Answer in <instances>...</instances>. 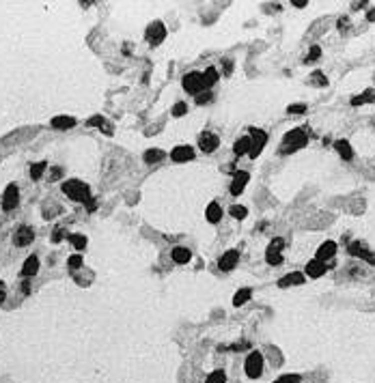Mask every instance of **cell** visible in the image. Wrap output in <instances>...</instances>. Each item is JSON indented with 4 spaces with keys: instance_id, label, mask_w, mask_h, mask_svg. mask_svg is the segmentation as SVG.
Here are the masks:
<instances>
[{
    "instance_id": "obj_1",
    "label": "cell",
    "mask_w": 375,
    "mask_h": 383,
    "mask_svg": "<svg viewBox=\"0 0 375 383\" xmlns=\"http://www.w3.org/2000/svg\"><path fill=\"white\" fill-rule=\"evenodd\" d=\"M63 192L67 194V198H71V200H76V202L91 200V188H88L84 181H80V179L65 181L63 183Z\"/></svg>"
},
{
    "instance_id": "obj_2",
    "label": "cell",
    "mask_w": 375,
    "mask_h": 383,
    "mask_svg": "<svg viewBox=\"0 0 375 383\" xmlns=\"http://www.w3.org/2000/svg\"><path fill=\"white\" fill-rule=\"evenodd\" d=\"M306 142H309V136H306L304 129H291L289 134H285V138H283V153H293V151H298V149H302Z\"/></svg>"
},
{
    "instance_id": "obj_3",
    "label": "cell",
    "mask_w": 375,
    "mask_h": 383,
    "mask_svg": "<svg viewBox=\"0 0 375 383\" xmlns=\"http://www.w3.org/2000/svg\"><path fill=\"white\" fill-rule=\"evenodd\" d=\"M263 355L259 353V351H252L248 358H246V362H244V371H246V375L250 379H259L263 375Z\"/></svg>"
},
{
    "instance_id": "obj_4",
    "label": "cell",
    "mask_w": 375,
    "mask_h": 383,
    "mask_svg": "<svg viewBox=\"0 0 375 383\" xmlns=\"http://www.w3.org/2000/svg\"><path fill=\"white\" fill-rule=\"evenodd\" d=\"M181 84H183V88L190 93V95H199V93H203L205 91V84H203V73L201 71H190V73H186L183 76V80H181Z\"/></svg>"
},
{
    "instance_id": "obj_5",
    "label": "cell",
    "mask_w": 375,
    "mask_h": 383,
    "mask_svg": "<svg viewBox=\"0 0 375 383\" xmlns=\"http://www.w3.org/2000/svg\"><path fill=\"white\" fill-rule=\"evenodd\" d=\"M250 140H252V149H250V157H257L259 153L263 151V147H265V142H268V134L263 132V129H257V127H250Z\"/></svg>"
},
{
    "instance_id": "obj_6",
    "label": "cell",
    "mask_w": 375,
    "mask_h": 383,
    "mask_svg": "<svg viewBox=\"0 0 375 383\" xmlns=\"http://www.w3.org/2000/svg\"><path fill=\"white\" fill-rule=\"evenodd\" d=\"M17 202H19V188L15 183H9V186L4 188V194H2V209L13 211L17 207Z\"/></svg>"
},
{
    "instance_id": "obj_7",
    "label": "cell",
    "mask_w": 375,
    "mask_h": 383,
    "mask_svg": "<svg viewBox=\"0 0 375 383\" xmlns=\"http://www.w3.org/2000/svg\"><path fill=\"white\" fill-rule=\"evenodd\" d=\"M347 250H350L352 256H358V258H363V261H367L369 265H375V252H371L369 248H367V243H363V241H352Z\"/></svg>"
},
{
    "instance_id": "obj_8",
    "label": "cell",
    "mask_w": 375,
    "mask_h": 383,
    "mask_svg": "<svg viewBox=\"0 0 375 383\" xmlns=\"http://www.w3.org/2000/svg\"><path fill=\"white\" fill-rule=\"evenodd\" d=\"M145 39H147L151 45L162 43V41L166 39V28H164V24H162V22L149 24V26H147V32H145Z\"/></svg>"
},
{
    "instance_id": "obj_9",
    "label": "cell",
    "mask_w": 375,
    "mask_h": 383,
    "mask_svg": "<svg viewBox=\"0 0 375 383\" xmlns=\"http://www.w3.org/2000/svg\"><path fill=\"white\" fill-rule=\"evenodd\" d=\"M248 181H250V175L246 173V170H237V173L233 175V181H231V186H229V192L233 196H240L244 188L248 186Z\"/></svg>"
},
{
    "instance_id": "obj_10",
    "label": "cell",
    "mask_w": 375,
    "mask_h": 383,
    "mask_svg": "<svg viewBox=\"0 0 375 383\" xmlns=\"http://www.w3.org/2000/svg\"><path fill=\"white\" fill-rule=\"evenodd\" d=\"M199 147H201L203 153H214L216 149L220 147V138H218L216 134H211V132H203L199 136Z\"/></svg>"
},
{
    "instance_id": "obj_11",
    "label": "cell",
    "mask_w": 375,
    "mask_h": 383,
    "mask_svg": "<svg viewBox=\"0 0 375 383\" xmlns=\"http://www.w3.org/2000/svg\"><path fill=\"white\" fill-rule=\"evenodd\" d=\"M32 239H35V230L30 226H19L15 230V235H13V243H15L17 248H26V245L32 243Z\"/></svg>"
},
{
    "instance_id": "obj_12",
    "label": "cell",
    "mask_w": 375,
    "mask_h": 383,
    "mask_svg": "<svg viewBox=\"0 0 375 383\" xmlns=\"http://www.w3.org/2000/svg\"><path fill=\"white\" fill-rule=\"evenodd\" d=\"M170 160L177 162V164H183V162H190L194 160V149L188 147V145H179L170 151Z\"/></svg>"
},
{
    "instance_id": "obj_13",
    "label": "cell",
    "mask_w": 375,
    "mask_h": 383,
    "mask_svg": "<svg viewBox=\"0 0 375 383\" xmlns=\"http://www.w3.org/2000/svg\"><path fill=\"white\" fill-rule=\"evenodd\" d=\"M237 263H240V252L237 250H227L220 256V261H218V267H220L222 271H231Z\"/></svg>"
},
{
    "instance_id": "obj_14",
    "label": "cell",
    "mask_w": 375,
    "mask_h": 383,
    "mask_svg": "<svg viewBox=\"0 0 375 383\" xmlns=\"http://www.w3.org/2000/svg\"><path fill=\"white\" fill-rule=\"evenodd\" d=\"M326 271H328V265L322 263V261H317V258H313V261L306 263V273H304V276L317 280V278H322Z\"/></svg>"
},
{
    "instance_id": "obj_15",
    "label": "cell",
    "mask_w": 375,
    "mask_h": 383,
    "mask_svg": "<svg viewBox=\"0 0 375 383\" xmlns=\"http://www.w3.org/2000/svg\"><path fill=\"white\" fill-rule=\"evenodd\" d=\"M334 254H337V243H334V241H324L322 245H319L315 258H317V261H322V263H326V261H332Z\"/></svg>"
},
{
    "instance_id": "obj_16",
    "label": "cell",
    "mask_w": 375,
    "mask_h": 383,
    "mask_svg": "<svg viewBox=\"0 0 375 383\" xmlns=\"http://www.w3.org/2000/svg\"><path fill=\"white\" fill-rule=\"evenodd\" d=\"M306 282V276L304 273H300V271H293V273H287V276H283L281 280H278V286H298V284H304Z\"/></svg>"
},
{
    "instance_id": "obj_17",
    "label": "cell",
    "mask_w": 375,
    "mask_h": 383,
    "mask_svg": "<svg viewBox=\"0 0 375 383\" xmlns=\"http://www.w3.org/2000/svg\"><path fill=\"white\" fill-rule=\"evenodd\" d=\"M170 256H173V261L177 265H186V263H190V258H192V252L188 248H183V245H177V248H173V252H170Z\"/></svg>"
},
{
    "instance_id": "obj_18",
    "label": "cell",
    "mask_w": 375,
    "mask_h": 383,
    "mask_svg": "<svg viewBox=\"0 0 375 383\" xmlns=\"http://www.w3.org/2000/svg\"><path fill=\"white\" fill-rule=\"evenodd\" d=\"M250 149H252V140H250V136H242V138H237L235 140V145H233V153L240 157V155H246L250 153Z\"/></svg>"
},
{
    "instance_id": "obj_19",
    "label": "cell",
    "mask_w": 375,
    "mask_h": 383,
    "mask_svg": "<svg viewBox=\"0 0 375 383\" xmlns=\"http://www.w3.org/2000/svg\"><path fill=\"white\" fill-rule=\"evenodd\" d=\"M205 217H207V222L218 224V222L222 220V207H220L218 202H209L207 209H205Z\"/></svg>"
},
{
    "instance_id": "obj_20",
    "label": "cell",
    "mask_w": 375,
    "mask_h": 383,
    "mask_svg": "<svg viewBox=\"0 0 375 383\" xmlns=\"http://www.w3.org/2000/svg\"><path fill=\"white\" fill-rule=\"evenodd\" d=\"M334 149H337L339 155L343 157L345 162H352L354 149H352V145H350V140H337V142H334Z\"/></svg>"
},
{
    "instance_id": "obj_21",
    "label": "cell",
    "mask_w": 375,
    "mask_h": 383,
    "mask_svg": "<svg viewBox=\"0 0 375 383\" xmlns=\"http://www.w3.org/2000/svg\"><path fill=\"white\" fill-rule=\"evenodd\" d=\"M201 73H203V84H205V91H209V88L214 86L218 80H220V73H218L216 67H207V69L201 71Z\"/></svg>"
},
{
    "instance_id": "obj_22",
    "label": "cell",
    "mask_w": 375,
    "mask_h": 383,
    "mask_svg": "<svg viewBox=\"0 0 375 383\" xmlns=\"http://www.w3.org/2000/svg\"><path fill=\"white\" fill-rule=\"evenodd\" d=\"M39 271V258L32 254V256H28L24 261V267H22V276H26V278H30V276H35V273Z\"/></svg>"
},
{
    "instance_id": "obj_23",
    "label": "cell",
    "mask_w": 375,
    "mask_h": 383,
    "mask_svg": "<svg viewBox=\"0 0 375 383\" xmlns=\"http://www.w3.org/2000/svg\"><path fill=\"white\" fill-rule=\"evenodd\" d=\"M52 127L54 129H71V127H76V119L73 116H54Z\"/></svg>"
},
{
    "instance_id": "obj_24",
    "label": "cell",
    "mask_w": 375,
    "mask_h": 383,
    "mask_svg": "<svg viewBox=\"0 0 375 383\" xmlns=\"http://www.w3.org/2000/svg\"><path fill=\"white\" fill-rule=\"evenodd\" d=\"M375 99V93L373 88H367L363 95H356V97H352V106H363V104H369V101Z\"/></svg>"
},
{
    "instance_id": "obj_25",
    "label": "cell",
    "mask_w": 375,
    "mask_h": 383,
    "mask_svg": "<svg viewBox=\"0 0 375 383\" xmlns=\"http://www.w3.org/2000/svg\"><path fill=\"white\" fill-rule=\"evenodd\" d=\"M166 157L164 151H160V149H149V151H145V162L147 164H158L162 162Z\"/></svg>"
},
{
    "instance_id": "obj_26",
    "label": "cell",
    "mask_w": 375,
    "mask_h": 383,
    "mask_svg": "<svg viewBox=\"0 0 375 383\" xmlns=\"http://www.w3.org/2000/svg\"><path fill=\"white\" fill-rule=\"evenodd\" d=\"M250 295H252L250 289H240V291L235 293V297H233V306H237V308L244 306V304H246L248 299H250Z\"/></svg>"
},
{
    "instance_id": "obj_27",
    "label": "cell",
    "mask_w": 375,
    "mask_h": 383,
    "mask_svg": "<svg viewBox=\"0 0 375 383\" xmlns=\"http://www.w3.org/2000/svg\"><path fill=\"white\" fill-rule=\"evenodd\" d=\"M265 261H268L272 267H278V265H283V254L281 252H274V250H265Z\"/></svg>"
},
{
    "instance_id": "obj_28",
    "label": "cell",
    "mask_w": 375,
    "mask_h": 383,
    "mask_svg": "<svg viewBox=\"0 0 375 383\" xmlns=\"http://www.w3.org/2000/svg\"><path fill=\"white\" fill-rule=\"evenodd\" d=\"M45 168H47V162H37V164H32L30 166V177L32 179H41L43 173H45Z\"/></svg>"
},
{
    "instance_id": "obj_29",
    "label": "cell",
    "mask_w": 375,
    "mask_h": 383,
    "mask_svg": "<svg viewBox=\"0 0 375 383\" xmlns=\"http://www.w3.org/2000/svg\"><path fill=\"white\" fill-rule=\"evenodd\" d=\"M67 239H69V243L76 250H84L86 248V237L84 235H67Z\"/></svg>"
},
{
    "instance_id": "obj_30",
    "label": "cell",
    "mask_w": 375,
    "mask_h": 383,
    "mask_svg": "<svg viewBox=\"0 0 375 383\" xmlns=\"http://www.w3.org/2000/svg\"><path fill=\"white\" fill-rule=\"evenodd\" d=\"M309 82L311 84H315V86H328V78H326L322 71H313Z\"/></svg>"
},
{
    "instance_id": "obj_31",
    "label": "cell",
    "mask_w": 375,
    "mask_h": 383,
    "mask_svg": "<svg viewBox=\"0 0 375 383\" xmlns=\"http://www.w3.org/2000/svg\"><path fill=\"white\" fill-rule=\"evenodd\" d=\"M205 383H227V375H224V371H214L207 375Z\"/></svg>"
},
{
    "instance_id": "obj_32",
    "label": "cell",
    "mask_w": 375,
    "mask_h": 383,
    "mask_svg": "<svg viewBox=\"0 0 375 383\" xmlns=\"http://www.w3.org/2000/svg\"><path fill=\"white\" fill-rule=\"evenodd\" d=\"M229 213L235 217V220H244V217L248 215V211H246V207H242V204H233V207L229 209Z\"/></svg>"
},
{
    "instance_id": "obj_33",
    "label": "cell",
    "mask_w": 375,
    "mask_h": 383,
    "mask_svg": "<svg viewBox=\"0 0 375 383\" xmlns=\"http://www.w3.org/2000/svg\"><path fill=\"white\" fill-rule=\"evenodd\" d=\"M106 123H108V121H106L101 114H95V116H91V119L86 121V125H88V127H104Z\"/></svg>"
},
{
    "instance_id": "obj_34",
    "label": "cell",
    "mask_w": 375,
    "mask_h": 383,
    "mask_svg": "<svg viewBox=\"0 0 375 383\" xmlns=\"http://www.w3.org/2000/svg\"><path fill=\"white\" fill-rule=\"evenodd\" d=\"M283 248H285V241H283L281 237L272 239V241H270V245H268V250H274V252H283Z\"/></svg>"
},
{
    "instance_id": "obj_35",
    "label": "cell",
    "mask_w": 375,
    "mask_h": 383,
    "mask_svg": "<svg viewBox=\"0 0 375 383\" xmlns=\"http://www.w3.org/2000/svg\"><path fill=\"white\" fill-rule=\"evenodd\" d=\"M67 265H69V269H80V267H82V256H78V254L69 256V261H67Z\"/></svg>"
},
{
    "instance_id": "obj_36",
    "label": "cell",
    "mask_w": 375,
    "mask_h": 383,
    "mask_svg": "<svg viewBox=\"0 0 375 383\" xmlns=\"http://www.w3.org/2000/svg\"><path fill=\"white\" fill-rule=\"evenodd\" d=\"M186 112H188V106L183 104V101H177L175 108H173V116H183Z\"/></svg>"
},
{
    "instance_id": "obj_37",
    "label": "cell",
    "mask_w": 375,
    "mask_h": 383,
    "mask_svg": "<svg viewBox=\"0 0 375 383\" xmlns=\"http://www.w3.org/2000/svg\"><path fill=\"white\" fill-rule=\"evenodd\" d=\"M209 101H211V93H209V91H203V93L196 95V104H199V106L209 104Z\"/></svg>"
},
{
    "instance_id": "obj_38",
    "label": "cell",
    "mask_w": 375,
    "mask_h": 383,
    "mask_svg": "<svg viewBox=\"0 0 375 383\" xmlns=\"http://www.w3.org/2000/svg\"><path fill=\"white\" fill-rule=\"evenodd\" d=\"M319 56H322V47H319V45H313L311 52H309V56H306V63H309V60H317Z\"/></svg>"
},
{
    "instance_id": "obj_39",
    "label": "cell",
    "mask_w": 375,
    "mask_h": 383,
    "mask_svg": "<svg viewBox=\"0 0 375 383\" xmlns=\"http://www.w3.org/2000/svg\"><path fill=\"white\" fill-rule=\"evenodd\" d=\"M304 110H306V106H304V104H291V106L287 108V112H289V114H302Z\"/></svg>"
},
{
    "instance_id": "obj_40",
    "label": "cell",
    "mask_w": 375,
    "mask_h": 383,
    "mask_svg": "<svg viewBox=\"0 0 375 383\" xmlns=\"http://www.w3.org/2000/svg\"><path fill=\"white\" fill-rule=\"evenodd\" d=\"M281 381L283 383H300V381H302V377H300V375H283Z\"/></svg>"
},
{
    "instance_id": "obj_41",
    "label": "cell",
    "mask_w": 375,
    "mask_h": 383,
    "mask_svg": "<svg viewBox=\"0 0 375 383\" xmlns=\"http://www.w3.org/2000/svg\"><path fill=\"white\" fill-rule=\"evenodd\" d=\"M63 235H65V232H63V226H56V228H54V235H52V241H54V243L60 241V239H63Z\"/></svg>"
},
{
    "instance_id": "obj_42",
    "label": "cell",
    "mask_w": 375,
    "mask_h": 383,
    "mask_svg": "<svg viewBox=\"0 0 375 383\" xmlns=\"http://www.w3.org/2000/svg\"><path fill=\"white\" fill-rule=\"evenodd\" d=\"M60 175H63V168H52V170H50V181L60 179Z\"/></svg>"
},
{
    "instance_id": "obj_43",
    "label": "cell",
    "mask_w": 375,
    "mask_h": 383,
    "mask_svg": "<svg viewBox=\"0 0 375 383\" xmlns=\"http://www.w3.org/2000/svg\"><path fill=\"white\" fill-rule=\"evenodd\" d=\"M291 4H293V6H298V9H304V6L309 4V2H306V0H291Z\"/></svg>"
},
{
    "instance_id": "obj_44",
    "label": "cell",
    "mask_w": 375,
    "mask_h": 383,
    "mask_svg": "<svg viewBox=\"0 0 375 383\" xmlns=\"http://www.w3.org/2000/svg\"><path fill=\"white\" fill-rule=\"evenodd\" d=\"M365 6H367V2H354L352 9H365Z\"/></svg>"
},
{
    "instance_id": "obj_45",
    "label": "cell",
    "mask_w": 375,
    "mask_h": 383,
    "mask_svg": "<svg viewBox=\"0 0 375 383\" xmlns=\"http://www.w3.org/2000/svg\"><path fill=\"white\" fill-rule=\"evenodd\" d=\"M367 19H369V22H375V9H371V11H369V15H367Z\"/></svg>"
},
{
    "instance_id": "obj_46",
    "label": "cell",
    "mask_w": 375,
    "mask_h": 383,
    "mask_svg": "<svg viewBox=\"0 0 375 383\" xmlns=\"http://www.w3.org/2000/svg\"><path fill=\"white\" fill-rule=\"evenodd\" d=\"M4 299V284H0V302Z\"/></svg>"
},
{
    "instance_id": "obj_47",
    "label": "cell",
    "mask_w": 375,
    "mask_h": 383,
    "mask_svg": "<svg viewBox=\"0 0 375 383\" xmlns=\"http://www.w3.org/2000/svg\"><path fill=\"white\" fill-rule=\"evenodd\" d=\"M274 383H283V381H281V379H276V381H274Z\"/></svg>"
}]
</instances>
